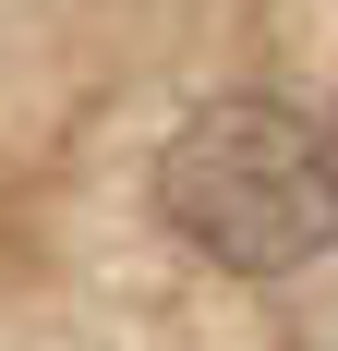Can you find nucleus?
<instances>
[{
  "label": "nucleus",
  "mask_w": 338,
  "mask_h": 351,
  "mask_svg": "<svg viewBox=\"0 0 338 351\" xmlns=\"http://www.w3.org/2000/svg\"><path fill=\"white\" fill-rule=\"evenodd\" d=\"M157 206L205 267L290 279L338 254V134L290 97H205L157 158Z\"/></svg>",
  "instance_id": "f257e3e1"
}]
</instances>
